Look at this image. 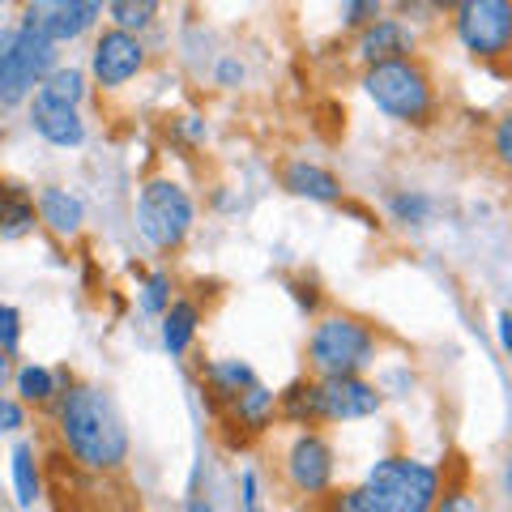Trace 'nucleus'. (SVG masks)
Segmentation results:
<instances>
[{"label": "nucleus", "mask_w": 512, "mask_h": 512, "mask_svg": "<svg viewBox=\"0 0 512 512\" xmlns=\"http://www.w3.org/2000/svg\"><path fill=\"white\" fill-rule=\"evenodd\" d=\"M56 436L64 453L90 474H116L128 461L124 414L99 384H64L56 397Z\"/></svg>", "instance_id": "nucleus-1"}, {"label": "nucleus", "mask_w": 512, "mask_h": 512, "mask_svg": "<svg viewBox=\"0 0 512 512\" xmlns=\"http://www.w3.org/2000/svg\"><path fill=\"white\" fill-rule=\"evenodd\" d=\"M359 86H363L367 99L397 124L423 128V124H431V116H436V86H431V73L423 69L419 56L367 64Z\"/></svg>", "instance_id": "nucleus-2"}, {"label": "nucleus", "mask_w": 512, "mask_h": 512, "mask_svg": "<svg viewBox=\"0 0 512 512\" xmlns=\"http://www.w3.org/2000/svg\"><path fill=\"white\" fill-rule=\"evenodd\" d=\"M380 338L363 316H320L308 333V363L316 376H363L376 363Z\"/></svg>", "instance_id": "nucleus-3"}, {"label": "nucleus", "mask_w": 512, "mask_h": 512, "mask_svg": "<svg viewBox=\"0 0 512 512\" xmlns=\"http://www.w3.org/2000/svg\"><path fill=\"white\" fill-rule=\"evenodd\" d=\"M363 487L380 512H431L440 495V470L406 453H389L367 470Z\"/></svg>", "instance_id": "nucleus-4"}, {"label": "nucleus", "mask_w": 512, "mask_h": 512, "mask_svg": "<svg viewBox=\"0 0 512 512\" xmlns=\"http://www.w3.org/2000/svg\"><path fill=\"white\" fill-rule=\"evenodd\" d=\"M192 222H197V205H192V192L180 180L154 175V180L141 184V192H137V231L150 248L175 252L188 239Z\"/></svg>", "instance_id": "nucleus-5"}, {"label": "nucleus", "mask_w": 512, "mask_h": 512, "mask_svg": "<svg viewBox=\"0 0 512 512\" xmlns=\"http://www.w3.org/2000/svg\"><path fill=\"white\" fill-rule=\"evenodd\" d=\"M453 35L474 60L512 56V0H461L453 9Z\"/></svg>", "instance_id": "nucleus-6"}, {"label": "nucleus", "mask_w": 512, "mask_h": 512, "mask_svg": "<svg viewBox=\"0 0 512 512\" xmlns=\"http://www.w3.org/2000/svg\"><path fill=\"white\" fill-rule=\"evenodd\" d=\"M60 64V47L52 39L35 35V30L18 26V39H13L9 56L0 60V107H22L35 99V90L47 73Z\"/></svg>", "instance_id": "nucleus-7"}, {"label": "nucleus", "mask_w": 512, "mask_h": 512, "mask_svg": "<svg viewBox=\"0 0 512 512\" xmlns=\"http://www.w3.org/2000/svg\"><path fill=\"white\" fill-rule=\"evenodd\" d=\"M282 474L291 483L295 495L303 500H320L325 491H333V474H338V453L325 431L316 427H299L295 440L286 444V457H282Z\"/></svg>", "instance_id": "nucleus-8"}, {"label": "nucleus", "mask_w": 512, "mask_h": 512, "mask_svg": "<svg viewBox=\"0 0 512 512\" xmlns=\"http://www.w3.org/2000/svg\"><path fill=\"white\" fill-rule=\"evenodd\" d=\"M103 13H94L86 0H22V30L60 43H77L99 26Z\"/></svg>", "instance_id": "nucleus-9"}, {"label": "nucleus", "mask_w": 512, "mask_h": 512, "mask_svg": "<svg viewBox=\"0 0 512 512\" xmlns=\"http://www.w3.org/2000/svg\"><path fill=\"white\" fill-rule=\"evenodd\" d=\"M146 43H141V35H128V30H116L107 26L99 39H94V52H90V77L99 82L103 90H120L128 86L133 77L146 69Z\"/></svg>", "instance_id": "nucleus-10"}, {"label": "nucleus", "mask_w": 512, "mask_h": 512, "mask_svg": "<svg viewBox=\"0 0 512 512\" xmlns=\"http://www.w3.org/2000/svg\"><path fill=\"white\" fill-rule=\"evenodd\" d=\"M320 423H359L384 406V393L363 376H316Z\"/></svg>", "instance_id": "nucleus-11"}, {"label": "nucleus", "mask_w": 512, "mask_h": 512, "mask_svg": "<svg viewBox=\"0 0 512 512\" xmlns=\"http://www.w3.org/2000/svg\"><path fill=\"white\" fill-rule=\"evenodd\" d=\"M214 414H218L222 431H239L235 440H239V448H244L248 440L265 436V431L274 427V419H278V393L265 389V384L256 380V384H248L244 393H235L227 406H218Z\"/></svg>", "instance_id": "nucleus-12"}, {"label": "nucleus", "mask_w": 512, "mask_h": 512, "mask_svg": "<svg viewBox=\"0 0 512 512\" xmlns=\"http://www.w3.org/2000/svg\"><path fill=\"white\" fill-rule=\"evenodd\" d=\"M414 52H419V30L402 18H389V13L376 18L372 26L355 30V56L363 60V69L367 64H384V60H406Z\"/></svg>", "instance_id": "nucleus-13"}, {"label": "nucleus", "mask_w": 512, "mask_h": 512, "mask_svg": "<svg viewBox=\"0 0 512 512\" xmlns=\"http://www.w3.org/2000/svg\"><path fill=\"white\" fill-rule=\"evenodd\" d=\"M30 128L56 150H77L86 141V120L77 107H52V103L30 99Z\"/></svg>", "instance_id": "nucleus-14"}, {"label": "nucleus", "mask_w": 512, "mask_h": 512, "mask_svg": "<svg viewBox=\"0 0 512 512\" xmlns=\"http://www.w3.org/2000/svg\"><path fill=\"white\" fill-rule=\"evenodd\" d=\"M282 188L291 192V197H303V201H320V205H342L346 201V188L333 171L316 167V163H303V158H295V163H286L282 171Z\"/></svg>", "instance_id": "nucleus-15"}, {"label": "nucleus", "mask_w": 512, "mask_h": 512, "mask_svg": "<svg viewBox=\"0 0 512 512\" xmlns=\"http://www.w3.org/2000/svg\"><path fill=\"white\" fill-rule=\"evenodd\" d=\"M35 210H39L43 227L52 235H60V239H73L77 231H82V222H86V205L77 201L69 188H60V184H43L39 188Z\"/></svg>", "instance_id": "nucleus-16"}, {"label": "nucleus", "mask_w": 512, "mask_h": 512, "mask_svg": "<svg viewBox=\"0 0 512 512\" xmlns=\"http://www.w3.org/2000/svg\"><path fill=\"white\" fill-rule=\"evenodd\" d=\"M248 384H256V372L244 359H210L201 363V393H205V406L218 410L227 406L235 393H244Z\"/></svg>", "instance_id": "nucleus-17"}, {"label": "nucleus", "mask_w": 512, "mask_h": 512, "mask_svg": "<svg viewBox=\"0 0 512 512\" xmlns=\"http://www.w3.org/2000/svg\"><path fill=\"white\" fill-rule=\"evenodd\" d=\"M39 227V210L35 197L22 184L0 180V239H22Z\"/></svg>", "instance_id": "nucleus-18"}, {"label": "nucleus", "mask_w": 512, "mask_h": 512, "mask_svg": "<svg viewBox=\"0 0 512 512\" xmlns=\"http://www.w3.org/2000/svg\"><path fill=\"white\" fill-rule=\"evenodd\" d=\"M197 325H201V303L197 299H171V308L163 312V346L171 359L188 355L192 338H197Z\"/></svg>", "instance_id": "nucleus-19"}, {"label": "nucleus", "mask_w": 512, "mask_h": 512, "mask_svg": "<svg viewBox=\"0 0 512 512\" xmlns=\"http://www.w3.org/2000/svg\"><path fill=\"white\" fill-rule=\"evenodd\" d=\"M278 419L295 423V427H320V393H316V376H299L278 393Z\"/></svg>", "instance_id": "nucleus-20"}, {"label": "nucleus", "mask_w": 512, "mask_h": 512, "mask_svg": "<svg viewBox=\"0 0 512 512\" xmlns=\"http://www.w3.org/2000/svg\"><path fill=\"white\" fill-rule=\"evenodd\" d=\"M35 99L39 103H52V107H77L86 99V73L82 69H64V64H56L52 73L39 82V90H35Z\"/></svg>", "instance_id": "nucleus-21"}, {"label": "nucleus", "mask_w": 512, "mask_h": 512, "mask_svg": "<svg viewBox=\"0 0 512 512\" xmlns=\"http://www.w3.org/2000/svg\"><path fill=\"white\" fill-rule=\"evenodd\" d=\"M69 372H52V367H39V363H26L18 367V402L26 406H52L60 397V380Z\"/></svg>", "instance_id": "nucleus-22"}, {"label": "nucleus", "mask_w": 512, "mask_h": 512, "mask_svg": "<svg viewBox=\"0 0 512 512\" xmlns=\"http://www.w3.org/2000/svg\"><path fill=\"white\" fill-rule=\"evenodd\" d=\"M13 487H18V504L22 508L43 500V470H39L35 444H26V440L13 444Z\"/></svg>", "instance_id": "nucleus-23"}, {"label": "nucleus", "mask_w": 512, "mask_h": 512, "mask_svg": "<svg viewBox=\"0 0 512 512\" xmlns=\"http://www.w3.org/2000/svg\"><path fill=\"white\" fill-rule=\"evenodd\" d=\"M158 9H163V0H107V22L116 30H128V35H146L158 22Z\"/></svg>", "instance_id": "nucleus-24"}, {"label": "nucleus", "mask_w": 512, "mask_h": 512, "mask_svg": "<svg viewBox=\"0 0 512 512\" xmlns=\"http://www.w3.org/2000/svg\"><path fill=\"white\" fill-rule=\"evenodd\" d=\"M389 214H393V222H402V227H423V222H431V214H436V205H431L427 192L402 188L389 197Z\"/></svg>", "instance_id": "nucleus-25"}, {"label": "nucleus", "mask_w": 512, "mask_h": 512, "mask_svg": "<svg viewBox=\"0 0 512 512\" xmlns=\"http://www.w3.org/2000/svg\"><path fill=\"white\" fill-rule=\"evenodd\" d=\"M171 274L167 269H154V274L141 282V312L146 316H163L167 308H171Z\"/></svg>", "instance_id": "nucleus-26"}, {"label": "nucleus", "mask_w": 512, "mask_h": 512, "mask_svg": "<svg viewBox=\"0 0 512 512\" xmlns=\"http://www.w3.org/2000/svg\"><path fill=\"white\" fill-rule=\"evenodd\" d=\"M320 504H325V512H380L363 483L359 487H342V491H325L320 495Z\"/></svg>", "instance_id": "nucleus-27"}, {"label": "nucleus", "mask_w": 512, "mask_h": 512, "mask_svg": "<svg viewBox=\"0 0 512 512\" xmlns=\"http://www.w3.org/2000/svg\"><path fill=\"white\" fill-rule=\"evenodd\" d=\"M376 18H384V0H342V26L346 30H363Z\"/></svg>", "instance_id": "nucleus-28"}, {"label": "nucleus", "mask_w": 512, "mask_h": 512, "mask_svg": "<svg viewBox=\"0 0 512 512\" xmlns=\"http://www.w3.org/2000/svg\"><path fill=\"white\" fill-rule=\"evenodd\" d=\"M491 158L504 171H512V111H504V116L491 124Z\"/></svg>", "instance_id": "nucleus-29"}, {"label": "nucleus", "mask_w": 512, "mask_h": 512, "mask_svg": "<svg viewBox=\"0 0 512 512\" xmlns=\"http://www.w3.org/2000/svg\"><path fill=\"white\" fill-rule=\"evenodd\" d=\"M18 346H22V312L13 303H0V350L18 355Z\"/></svg>", "instance_id": "nucleus-30"}, {"label": "nucleus", "mask_w": 512, "mask_h": 512, "mask_svg": "<svg viewBox=\"0 0 512 512\" xmlns=\"http://www.w3.org/2000/svg\"><path fill=\"white\" fill-rule=\"evenodd\" d=\"M431 512H478V500L466 487H448L444 495H436V508Z\"/></svg>", "instance_id": "nucleus-31"}, {"label": "nucleus", "mask_w": 512, "mask_h": 512, "mask_svg": "<svg viewBox=\"0 0 512 512\" xmlns=\"http://www.w3.org/2000/svg\"><path fill=\"white\" fill-rule=\"evenodd\" d=\"M286 286H291V295H295V303H299V312H303V316H316V312H320V291H316V282H308V278H291Z\"/></svg>", "instance_id": "nucleus-32"}, {"label": "nucleus", "mask_w": 512, "mask_h": 512, "mask_svg": "<svg viewBox=\"0 0 512 512\" xmlns=\"http://www.w3.org/2000/svg\"><path fill=\"white\" fill-rule=\"evenodd\" d=\"M171 133H175V137H184L188 146H205L210 128H205V120H201V116H180V120L171 124Z\"/></svg>", "instance_id": "nucleus-33"}, {"label": "nucleus", "mask_w": 512, "mask_h": 512, "mask_svg": "<svg viewBox=\"0 0 512 512\" xmlns=\"http://www.w3.org/2000/svg\"><path fill=\"white\" fill-rule=\"evenodd\" d=\"M26 427V402H13V397L0 393V431H22Z\"/></svg>", "instance_id": "nucleus-34"}, {"label": "nucleus", "mask_w": 512, "mask_h": 512, "mask_svg": "<svg viewBox=\"0 0 512 512\" xmlns=\"http://www.w3.org/2000/svg\"><path fill=\"white\" fill-rule=\"evenodd\" d=\"M214 82H218L222 90H235L239 82H244V64H239L235 56H222L218 69H214Z\"/></svg>", "instance_id": "nucleus-35"}, {"label": "nucleus", "mask_w": 512, "mask_h": 512, "mask_svg": "<svg viewBox=\"0 0 512 512\" xmlns=\"http://www.w3.org/2000/svg\"><path fill=\"white\" fill-rule=\"evenodd\" d=\"M495 338H500V350L512 359V312H500V316H495Z\"/></svg>", "instance_id": "nucleus-36"}, {"label": "nucleus", "mask_w": 512, "mask_h": 512, "mask_svg": "<svg viewBox=\"0 0 512 512\" xmlns=\"http://www.w3.org/2000/svg\"><path fill=\"white\" fill-rule=\"evenodd\" d=\"M239 487H244V508H256V500H261V495H256V474H252V470H244Z\"/></svg>", "instance_id": "nucleus-37"}, {"label": "nucleus", "mask_w": 512, "mask_h": 512, "mask_svg": "<svg viewBox=\"0 0 512 512\" xmlns=\"http://www.w3.org/2000/svg\"><path fill=\"white\" fill-rule=\"evenodd\" d=\"M13 39H18V30H9V26H5V30H0V60H5V56H9V47H13Z\"/></svg>", "instance_id": "nucleus-38"}, {"label": "nucleus", "mask_w": 512, "mask_h": 512, "mask_svg": "<svg viewBox=\"0 0 512 512\" xmlns=\"http://www.w3.org/2000/svg\"><path fill=\"white\" fill-rule=\"evenodd\" d=\"M427 5H431V13H453L461 0H427Z\"/></svg>", "instance_id": "nucleus-39"}, {"label": "nucleus", "mask_w": 512, "mask_h": 512, "mask_svg": "<svg viewBox=\"0 0 512 512\" xmlns=\"http://www.w3.org/2000/svg\"><path fill=\"white\" fill-rule=\"evenodd\" d=\"M188 512H214V504L205 500V495H192V500H188Z\"/></svg>", "instance_id": "nucleus-40"}, {"label": "nucleus", "mask_w": 512, "mask_h": 512, "mask_svg": "<svg viewBox=\"0 0 512 512\" xmlns=\"http://www.w3.org/2000/svg\"><path fill=\"white\" fill-rule=\"evenodd\" d=\"M9 359H13V355H5V350H0V393H5V384H9Z\"/></svg>", "instance_id": "nucleus-41"}, {"label": "nucleus", "mask_w": 512, "mask_h": 512, "mask_svg": "<svg viewBox=\"0 0 512 512\" xmlns=\"http://www.w3.org/2000/svg\"><path fill=\"white\" fill-rule=\"evenodd\" d=\"M86 5H90L94 13H103V9H107V0H86Z\"/></svg>", "instance_id": "nucleus-42"}, {"label": "nucleus", "mask_w": 512, "mask_h": 512, "mask_svg": "<svg viewBox=\"0 0 512 512\" xmlns=\"http://www.w3.org/2000/svg\"><path fill=\"white\" fill-rule=\"evenodd\" d=\"M508 491H512V457H508Z\"/></svg>", "instance_id": "nucleus-43"}, {"label": "nucleus", "mask_w": 512, "mask_h": 512, "mask_svg": "<svg viewBox=\"0 0 512 512\" xmlns=\"http://www.w3.org/2000/svg\"><path fill=\"white\" fill-rule=\"evenodd\" d=\"M244 512H261V508H244Z\"/></svg>", "instance_id": "nucleus-44"}, {"label": "nucleus", "mask_w": 512, "mask_h": 512, "mask_svg": "<svg viewBox=\"0 0 512 512\" xmlns=\"http://www.w3.org/2000/svg\"><path fill=\"white\" fill-rule=\"evenodd\" d=\"M0 5H5V0H0Z\"/></svg>", "instance_id": "nucleus-45"}]
</instances>
